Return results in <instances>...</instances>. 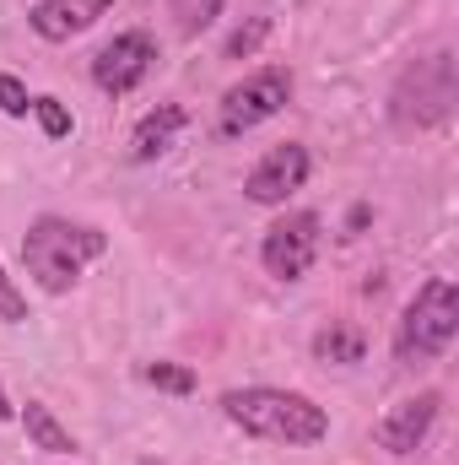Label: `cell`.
Returning <instances> with one entry per match:
<instances>
[{"mask_svg": "<svg viewBox=\"0 0 459 465\" xmlns=\"http://www.w3.org/2000/svg\"><path fill=\"white\" fill-rule=\"evenodd\" d=\"M292 104V71L287 65H259L249 71L243 82H232L217 104V130L222 135H249L254 124L276 119L281 109Z\"/></svg>", "mask_w": 459, "mask_h": 465, "instance_id": "5", "label": "cell"}, {"mask_svg": "<svg viewBox=\"0 0 459 465\" xmlns=\"http://www.w3.org/2000/svg\"><path fill=\"white\" fill-rule=\"evenodd\" d=\"M151 60H157V38L130 27V33H119L114 44H103L93 54V82H98V93L124 98V93H135L151 76Z\"/></svg>", "mask_w": 459, "mask_h": 465, "instance_id": "8", "label": "cell"}, {"mask_svg": "<svg viewBox=\"0 0 459 465\" xmlns=\"http://www.w3.org/2000/svg\"><path fill=\"white\" fill-rule=\"evenodd\" d=\"M184 124H190V109H184V104H157L151 114L130 130V163H157V157L179 141Z\"/></svg>", "mask_w": 459, "mask_h": 465, "instance_id": "11", "label": "cell"}, {"mask_svg": "<svg viewBox=\"0 0 459 465\" xmlns=\"http://www.w3.org/2000/svg\"><path fill=\"white\" fill-rule=\"evenodd\" d=\"M308 173H314L308 146H303V141H281V146H270V152L249 168L243 195H249L254 206H287V201L308 184Z\"/></svg>", "mask_w": 459, "mask_h": 465, "instance_id": "7", "label": "cell"}, {"mask_svg": "<svg viewBox=\"0 0 459 465\" xmlns=\"http://www.w3.org/2000/svg\"><path fill=\"white\" fill-rule=\"evenodd\" d=\"M0 114H5V119H27V114H33V98H27V87H22L11 71H0Z\"/></svg>", "mask_w": 459, "mask_h": 465, "instance_id": "18", "label": "cell"}, {"mask_svg": "<svg viewBox=\"0 0 459 465\" xmlns=\"http://www.w3.org/2000/svg\"><path fill=\"white\" fill-rule=\"evenodd\" d=\"M16 411H11V395H5V384H0V422H11Z\"/></svg>", "mask_w": 459, "mask_h": 465, "instance_id": "20", "label": "cell"}, {"mask_svg": "<svg viewBox=\"0 0 459 465\" xmlns=\"http://www.w3.org/2000/svg\"><path fill=\"white\" fill-rule=\"evenodd\" d=\"M33 114H38V124H44L49 141H65V135H71V109H65L60 98H33Z\"/></svg>", "mask_w": 459, "mask_h": 465, "instance_id": "17", "label": "cell"}, {"mask_svg": "<svg viewBox=\"0 0 459 465\" xmlns=\"http://www.w3.org/2000/svg\"><path fill=\"white\" fill-rule=\"evenodd\" d=\"M319 228H325L319 212H287V217H276L265 228V238H259V265L276 282H303L308 265H314V254H319V238H325Z\"/></svg>", "mask_w": 459, "mask_h": 465, "instance_id": "6", "label": "cell"}, {"mask_svg": "<svg viewBox=\"0 0 459 465\" xmlns=\"http://www.w3.org/2000/svg\"><path fill=\"white\" fill-rule=\"evenodd\" d=\"M438 411H444V395H438V390H422V395L400 401L395 411H384V417L373 422V444H378L384 455H416V450L427 444Z\"/></svg>", "mask_w": 459, "mask_h": 465, "instance_id": "9", "label": "cell"}, {"mask_svg": "<svg viewBox=\"0 0 459 465\" xmlns=\"http://www.w3.org/2000/svg\"><path fill=\"white\" fill-rule=\"evenodd\" d=\"M459 76H454V49H433L422 60H411L389 93V119L400 130H433L454 114Z\"/></svg>", "mask_w": 459, "mask_h": 465, "instance_id": "4", "label": "cell"}, {"mask_svg": "<svg viewBox=\"0 0 459 465\" xmlns=\"http://www.w3.org/2000/svg\"><path fill=\"white\" fill-rule=\"evenodd\" d=\"M109 11H114V0H38V5L27 11V27H33L44 44H71V38H82L87 27H98Z\"/></svg>", "mask_w": 459, "mask_h": 465, "instance_id": "10", "label": "cell"}, {"mask_svg": "<svg viewBox=\"0 0 459 465\" xmlns=\"http://www.w3.org/2000/svg\"><path fill=\"white\" fill-rule=\"evenodd\" d=\"M265 38H270V16H249V22L228 38V60H249Z\"/></svg>", "mask_w": 459, "mask_h": 465, "instance_id": "16", "label": "cell"}, {"mask_svg": "<svg viewBox=\"0 0 459 465\" xmlns=\"http://www.w3.org/2000/svg\"><path fill=\"white\" fill-rule=\"evenodd\" d=\"M314 357H319V362H336V368H351V362H362V357H367V336H362V325L330 320V325L314 336Z\"/></svg>", "mask_w": 459, "mask_h": 465, "instance_id": "12", "label": "cell"}, {"mask_svg": "<svg viewBox=\"0 0 459 465\" xmlns=\"http://www.w3.org/2000/svg\"><path fill=\"white\" fill-rule=\"evenodd\" d=\"M217 16H222V0H173V27L184 38H200Z\"/></svg>", "mask_w": 459, "mask_h": 465, "instance_id": "14", "label": "cell"}, {"mask_svg": "<svg viewBox=\"0 0 459 465\" xmlns=\"http://www.w3.org/2000/svg\"><path fill=\"white\" fill-rule=\"evenodd\" d=\"M0 325H27V298L5 271H0Z\"/></svg>", "mask_w": 459, "mask_h": 465, "instance_id": "19", "label": "cell"}, {"mask_svg": "<svg viewBox=\"0 0 459 465\" xmlns=\"http://www.w3.org/2000/svg\"><path fill=\"white\" fill-rule=\"evenodd\" d=\"M103 249H109V232L103 228L71 223V217H54V212L33 217L27 232H22V265H27V276H33L49 298L71 292V287L82 282V271H87Z\"/></svg>", "mask_w": 459, "mask_h": 465, "instance_id": "2", "label": "cell"}, {"mask_svg": "<svg viewBox=\"0 0 459 465\" xmlns=\"http://www.w3.org/2000/svg\"><path fill=\"white\" fill-rule=\"evenodd\" d=\"M454 336H459V287L449 276H433V282L416 287V298L405 303V314L395 325V362L400 368L438 362L454 347Z\"/></svg>", "mask_w": 459, "mask_h": 465, "instance_id": "3", "label": "cell"}, {"mask_svg": "<svg viewBox=\"0 0 459 465\" xmlns=\"http://www.w3.org/2000/svg\"><path fill=\"white\" fill-rule=\"evenodd\" d=\"M222 417L232 428H243L249 439L265 444H292L308 450L330 433L325 406H314L303 390H276V384H249V390H228L222 395Z\"/></svg>", "mask_w": 459, "mask_h": 465, "instance_id": "1", "label": "cell"}, {"mask_svg": "<svg viewBox=\"0 0 459 465\" xmlns=\"http://www.w3.org/2000/svg\"><path fill=\"white\" fill-rule=\"evenodd\" d=\"M22 428H27L33 450H49V455H71V450H76V439L60 428V417H54L44 401H27V406H22Z\"/></svg>", "mask_w": 459, "mask_h": 465, "instance_id": "13", "label": "cell"}, {"mask_svg": "<svg viewBox=\"0 0 459 465\" xmlns=\"http://www.w3.org/2000/svg\"><path fill=\"white\" fill-rule=\"evenodd\" d=\"M141 379H146L151 390H168V395H190V390H195V373H190L184 362H146Z\"/></svg>", "mask_w": 459, "mask_h": 465, "instance_id": "15", "label": "cell"}]
</instances>
